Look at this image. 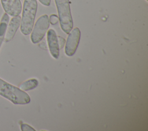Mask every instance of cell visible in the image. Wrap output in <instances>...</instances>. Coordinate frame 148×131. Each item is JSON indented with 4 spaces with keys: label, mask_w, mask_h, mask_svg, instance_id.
<instances>
[{
    "label": "cell",
    "mask_w": 148,
    "mask_h": 131,
    "mask_svg": "<svg viewBox=\"0 0 148 131\" xmlns=\"http://www.w3.org/2000/svg\"><path fill=\"white\" fill-rule=\"evenodd\" d=\"M38 85V81L35 78H32L23 82L20 85V88L24 91H27L35 88Z\"/></svg>",
    "instance_id": "obj_10"
},
{
    "label": "cell",
    "mask_w": 148,
    "mask_h": 131,
    "mask_svg": "<svg viewBox=\"0 0 148 131\" xmlns=\"http://www.w3.org/2000/svg\"><path fill=\"white\" fill-rule=\"evenodd\" d=\"M47 40L50 53L55 59H58L60 54V48L58 46L57 36L56 31L50 29L47 33Z\"/></svg>",
    "instance_id": "obj_7"
},
{
    "label": "cell",
    "mask_w": 148,
    "mask_h": 131,
    "mask_svg": "<svg viewBox=\"0 0 148 131\" xmlns=\"http://www.w3.org/2000/svg\"><path fill=\"white\" fill-rule=\"evenodd\" d=\"M21 23V17L17 16L13 17L8 23L5 35L4 40L6 42L10 41L14 36L17 29H18Z\"/></svg>",
    "instance_id": "obj_8"
},
{
    "label": "cell",
    "mask_w": 148,
    "mask_h": 131,
    "mask_svg": "<svg viewBox=\"0 0 148 131\" xmlns=\"http://www.w3.org/2000/svg\"><path fill=\"white\" fill-rule=\"evenodd\" d=\"M58 17H57V15L56 14H51L50 16V23L52 24V25H55L56 24H57L58 21Z\"/></svg>",
    "instance_id": "obj_12"
},
{
    "label": "cell",
    "mask_w": 148,
    "mask_h": 131,
    "mask_svg": "<svg viewBox=\"0 0 148 131\" xmlns=\"http://www.w3.org/2000/svg\"><path fill=\"white\" fill-rule=\"evenodd\" d=\"M80 39V31L77 27L74 28L69 33L67 38L65 53L66 55L71 57L75 54L78 47Z\"/></svg>",
    "instance_id": "obj_5"
},
{
    "label": "cell",
    "mask_w": 148,
    "mask_h": 131,
    "mask_svg": "<svg viewBox=\"0 0 148 131\" xmlns=\"http://www.w3.org/2000/svg\"><path fill=\"white\" fill-rule=\"evenodd\" d=\"M37 9L36 0L24 1L20 23V31L23 35H28L31 33L34 27Z\"/></svg>",
    "instance_id": "obj_2"
},
{
    "label": "cell",
    "mask_w": 148,
    "mask_h": 131,
    "mask_svg": "<svg viewBox=\"0 0 148 131\" xmlns=\"http://www.w3.org/2000/svg\"><path fill=\"white\" fill-rule=\"evenodd\" d=\"M21 130L22 131H35V130L26 123H22L21 125Z\"/></svg>",
    "instance_id": "obj_11"
},
{
    "label": "cell",
    "mask_w": 148,
    "mask_h": 131,
    "mask_svg": "<svg viewBox=\"0 0 148 131\" xmlns=\"http://www.w3.org/2000/svg\"><path fill=\"white\" fill-rule=\"evenodd\" d=\"M44 6H49L50 5L51 0H38Z\"/></svg>",
    "instance_id": "obj_14"
},
{
    "label": "cell",
    "mask_w": 148,
    "mask_h": 131,
    "mask_svg": "<svg viewBox=\"0 0 148 131\" xmlns=\"http://www.w3.org/2000/svg\"><path fill=\"white\" fill-rule=\"evenodd\" d=\"M146 1H147V0H146Z\"/></svg>",
    "instance_id": "obj_15"
},
{
    "label": "cell",
    "mask_w": 148,
    "mask_h": 131,
    "mask_svg": "<svg viewBox=\"0 0 148 131\" xmlns=\"http://www.w3.org/2000/svg\"><path fill=\"white\" fill-rule=\"evenodd\" d=\"M49 25V18L47 14L42 15L39 17L31 32V40L33 43H38L43 39Z\"/></svg>",
    "instance_id": "obj_4"
},
{
    "label": "cell",
    "mask_w": 148,
    "mask_h": 131,
    "mask_svg": "<svg viewBox=\"0 0 148 131\" xmlns=\"http://www.w3.org/2000/svg\"><path fill=\"white\" fill-rule=\"evenodd\" d=\"M57 39H58L59 48H60V49H61L64 46V44H65V40L64 38H63L62 37L60 36H57Z\"/></svg>",
    "instance_id": "obj_13"
},
{
    "label": "cell",
    "mask_w": 148,
    "mask_h": 131,
    "mask_svg": "<svg viewBox=\"0 0 148 131\" xmlns=\"http://www.w3.org/2000/svg\"><path fill=\"white\" fill-rule=\"evenodd\" d=\"M2 6L6 14L16 17L21 12L22 5L20 0H1Z\"/></svg>",
    "instance_id": "obj_6"
},
{
    "label": "cell",
    "mask_w": 148,
    "mask_h": 131,
    "mask_svg": "<svg viewBox=\"0 0 148 131\" xmlns=\"http://www.w3.org/2000/svg\"><path fill=\"white\" fill-rule=\"evenodd\" d=\"M58 13V20L62 30L69 34L73 29V23L71 16L69 0H54Z\"/></svg>",
    "instance_id": "obj_3"
},
{
    "label": "cell",
    "mask_w": 148,
    "mask_h": 131,
    "mask_svg": "<svg viewBox=\"0 0 148 131\" xmlns=\"http://www.w3.org/2000/svg\"><path fill=\"white\" fill-rule=\"evenodd\" d=\"M9 21V15L6 13H4L0 20V48L2 45V43L3 42V40H4L5 35L6 31Z\"/></svg>",
    "instance_id": "obj_9"
},
{
    "label": "cell",
    "mask_w": 148,
    "mask_h": 131,
    "mask_svg": "<svg viewBox=\"0 0 148 131\" xmlns=\"http://www.w3.org/2000/svg\"><path fill=\"white\" fill-rule=\"evenodd\" d=\"M0 95L15 104H26L30 102L28 93L20 88L0 78Z\"/></svg>",
    "instance_id": "obj_1"
}]
</instances>
